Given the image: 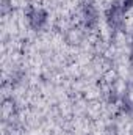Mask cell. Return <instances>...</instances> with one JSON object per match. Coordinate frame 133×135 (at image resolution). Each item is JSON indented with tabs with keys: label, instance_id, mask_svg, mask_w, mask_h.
<instances>
[{
	"label": "cell",
	"instance_id": "cell-1",
	"mask_svg": "<svg viewBox=\"0 0 133 135\" xmlns=\"http://www.w3.org/2000/svg\"><path fill=\"white\" fill-rule=\"evenodd\" d=\"M47 21V14L42 11V9H33L30 14H28V22L32 24V27L34 28H39L42 27V24Z\"/></svg>",
	"mask_w": 133,
	"mask_h": 135
}]
</instances>
